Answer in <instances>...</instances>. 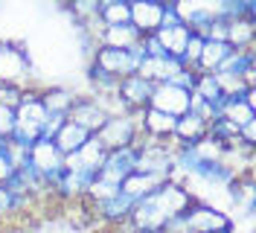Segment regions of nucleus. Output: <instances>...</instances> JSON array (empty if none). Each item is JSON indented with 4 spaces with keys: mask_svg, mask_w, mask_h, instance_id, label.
Segmentation results:
<instances>
[{
    "mask_svg": "<svg viewBox=\"0 0 256 233\" xmlns=\"http://www.w3.org/2000/svg\"><path fill=\"white\" fill-rule=\"evenodd\" d=\"M198 195L190 186H184V181H163L160 186H154L148 195H143L131 210V224L140 233H163V227L172 221L175 216H180Z\"/></svg>",
    "mask_w": 256,
    "mask_h": 233,
    "instance_id": "1",
    "label": "nucleus"
},
{
    "mask_svg": "<svg viewBox=\"0 0 256 233\" xmlns=\"http://www.w3.org/2000/svg\"><path fill=\"white\" fill-rule=\"evenodd\" d=\"M140 114H143V111L114 114V117H108V120L102 123V128L96 131L94 137L99 140L108 152L122 149V146H134L137 137H140Z\"/></svg>",
    "mask_w": 256,
    "mask_h": 233,
    "instance_id": "2",
    "label": "nucleus"
},
{
    "mask_svg": "<svg viewBox=\"0 0 256 233\" xmlns=\"http://www.w3.org/2000/svg\"><path fill=\"white\" fill-rule=\"evenodd\" d=\"M143 62V50L134 47V50H116V47H96L94 56H90V64H96L99 70H105L108 76L114 79H126L134 76L137 67Z\"/></svg>",
    "mask_w": 256,
    "mask_h": 233,
    "instance_id": "3",
    "label": "nucleus"
},
{
    "mask_svg": "<svg viewBox=\"0 0 256 233\" xmlns=\"http://www.w3.org/2000/svg\"><path fill=\"white\" fill-rule=\"evenodd\" d=\"M26 157L32 160V166L41 172L47 189L52 192V186L58 184V178H62V172H64V155L58 152V146H56L52 140H47V137H38L30 146Z\"/></svg>",
    "mask_w": 256,
    "mask_h": 233,
    "instance_id": "4",
    "label": "nucleus"
},
{
    "mask_svg": "<svg viewBox=\"0 0 256 233\" xmlns=\"http://www.w3.org/2000/svg\"><path fill=\"white\" fill-rule=\"evenodd\" d=\"M148 108L154 111H163V114H169V117H180V114H186L190 111V91H184V88H178L172 82H160L152 88V99H148Z\"/></svg>",
    "mask_w": 256,
    "mask_h": 233,
    "instance_id": "5",
    "label": "nucleus"
},
{
    "mask_svg": "<svg viewBox=\"0 0 256 233\" xmlns=\"http://www.w3.org/2000/svg\"><path fill=\"white\" fill-rule=\"evenodd\" d=\"M24 79H30V53L20 44L3 41L0 44V82L24 85Z\"/></svg>",
    "mask_w": 256,
    "mask_h": 233,
    "instance_id": "6",
    "label": "nucleus"
},
{
    "mask_svg": "<svg viewBox=\"0 0 256 233\" xmlns=\"http://www.w3.org/2000/svg\"><path fill=\"white\" fill-rule=\"evenodd\" d=\"M131 172H137V146H122V149H114V152L105 155L99 178L120 186Z\"/></svg>",
    "mask_w": 256,
    "mask_h": 233,
    "instance_id": "7",
    "label": "nucleus"
},
{
    "mask_svg": "<svg viewBox=\"0 0 256 233\" xmlns=\"http://www.w3.org/2000/svg\"><path fill=\"white\" fill-rule=\"evenodd\" d=\"M67 120L76 123V125H82L84 131L96 134V131L102 128V123L108 120V114H105V108L96 102V96H90V93H79L76 102H73V108L67 111Z\"/></svg>",
    "mask_w": 256,
    "mask_h": 233,
    "instance_id": "8",
    "label": "nucleus"
},
{
    "mask_svg": "<svg viewBox=\"0 0 256 233\" xmlns=\"http://www.w3.org/2000/svg\"><path fill=\"white\" fill-rule=\"evenodd\" d=\"M128 24L140 35H154L163 24V0H131Z\"/></svg>",
    "mask_w": 256,
    "mask_h": 233,
    "instance_id": "9",
    "label": "nucleus"
},
{
    "mask_svg": "<svg viewBox=\"0 0 256 233\" xmlns=\"http://www.w3.org/2000/svg\"><path fill=\"white\" fill-rule=\"evenodd\" d=\"M134 198L126 195L122 189L111 195V198H105V201H96L94 204V216L102 221V224H108V227H116V224H122L131 218V210H134Z\"/></svg>",
    "mask_w": 256,
    "mask_h": 233,
    "instance_id": "10",
    "label": "nucleus"
},
{
    "mask_svg": "<svg viewBox=\"0 0 256 233\" xmlns=\"http://www.w3.org/2000/svg\"><path fill=\"white\" fill-rule=\"evenodd\" d=\"M152 82H146L143 76H126L120 79V85H116V96H120V102L126 105L128 111H143L148 108V99H152Z\"/></svg>",
    "mask_w": 256,
    "mask_h": 233,
    "instance_id": "11",
    "label": "nucleus"
},
{
    "mask_svg": "<svg viewBox=\"0 0 256 233\" xmlns=\"http://www.w3.org/2000/svg\"><path fill=\"white\" fill-rule=\"evenodd\" d=\"M218 73L236 76L248 88H256V47H250V50H233L227 56V62L218 67Z\"/></svg>",
    "mask_w": 256,
    "mask_h": 233,
    "instance_id": "12",
    "label": "nucleus"
},
{
    "mask_svg": "<svg viewBox=\"0 0 256 233\" xmlns=\"http://www.w3.org/2000/svg\"><path fill=\"white\" fill-rule=\"evenodd\" d=\"M190 178L192 181H201V184H207V186L227 189V186L239 178V172L233 169V166H227L224 160H201V163L192 169Z\"/></svg>",
    "mask_w": 256,
    "mask_h": 233,
    "instance_id": "13",
    "label": "nucleus"
},
{
    "mask_svg": "<svg viewBox=\"0 0 256 233\" xmlns=\"http://www.w3.org/2000/svg\"><path fill=\"white\" fill-rule=\"evenodd\" d=\"M256 91L244 93V96H224V105H222V114L230 125H236V131H239L244 123H254L256 120Z\"/></svg>",
    "mask_w": 256,
    "mask_h": 233,
    "instance_id": "14",
    "label": "nucleus"
},
{
    "mask_svg": "<svg viewBox=\"0 0 256 233\" xmlns=\"http://www.w3.org/2000/svg\"><path fill=\"white\" fill-rule=\"evenodd\" d=\"M140 134L152 140H172L175 137V117L154 108H143V114H140Z\"/></svg>",
    "mask_w": 256,
    "mask_h": 233,
    "instance_id": "15",
    "label": "nucleus"
},
{
    "mask_svg": "<svg viewBox=\"0 0 256 233\" xmlns=\"http://www.w3.org/2000/svg\"><path fill=\"white\" fill-rule=\"evenodd\" d=\"M143 35L134 30L131 24H116V27H102L99 32V44L102 47H116V50H134L140 47Z\"/></svg>",
    "mask_w": 256,
    "mask_h": 233,
    "instance_id": "16",
    "label": "nucleus"
},
{
    "mask_svg": "<svg viewBox=\"0 0 256 233\" xmlns=\"http://www.w3.org/2000/svg\"><path fill=\"white\" fill-rule=\"evenodd\" d=\"M154 38H158V44L163 47L166 56L180 59V53H184L186 41L192 38V30L186 27V24H172V27H160V30L154 32Z\"/></svg>",
    "mask_w": 256,
    "mask_h": 233,
    "instance_id": "17",
    "label": "nucleus"
},
{
    "mask_svg": "<svg viewBox=\"0 0 256 233\" xmlns=\"http://www.w3.org/2000/svg\"><path fill=\"white\" fill-rule=\"evenodd\" d=\"M201 137H207V123L198 117V114H180L175 120V146H192V143H198Z\"/></svg>",
    "mask_w": 256,
    "mask_h": 233,
    "instance_id": "18",
    "label": "nucleus"
},
{
    "mask_svg": "<svg viewBox=\"0 0 256 233\" xmlns=\"http://www.w3.org/2000/svg\"><path fill=\"white\" fill-rule=\"evenodd\" d=\"M230 53H233V47L227 44V41H210V38H204V47H201V56H198L195 70L198 73H218V67L227 62Z\"/></svg>",
    "mask_w": 256,
    "mask_h": 233,
    "instance_id": "19",
    "label": "nucleus"
},
{
    "mask_svg": "<svg viewBox=\"0 0 256 233\" xmlns=\"http://www.w3.org/2000/svg\"><path fill=\"white\" fill-rule=\"evenodd\" d=\"M224 41L233 50H250L256 47V18H239L227 24V35Z\"/></svg>",
    "mask_w": 256,
    "mask_h": 233,
    "instance_id": "20",
    "label": "nucleus"
},
{
    "mask_svg": "<svg viewBox=\"0 0 256 233\" xmlns=\"http://www.w3.org/2000/svg\"><path fill=\"white\" fill-rule=\"evenodd\" d=\"M90 137H94L90 131H84L82 125H76V123H70V120H67V123L58 128V134L52 137V143L58 146V152H62V155H76V152H79Z\"/></svg>",
    "mask_w": 256,
    "mask_h": 233,
    "instance_id": "21",
    "label": "nucleus"
},
{
    "mask_svg": "<svg viewBox=\"0 0 256 233\" xmlns=\"http://www.w3.org/2000/svg\"><path fill=\"white\" fill-rule=\"evenodd\" d=\"M212 12L224 24L239 21V18H256V0H218L212 3Z\"/></svg>",
    "mask_w": 256,
    "mask_h": 233,
    "instance_id": "22",
    "label": "nucleus"
},
{
    "mask_svg": "<svg viewBox=\"0 0 256 233\" xmlns=\"http://www.w3.org/2000/svg\"><path fill=\"white\" fill-rule=\"evenodd\" d=\"M99 24L102 27H116L128 24L131 18V0H99Z\"/></svg>",
    "mask_w": 256,
    "mask_h": 233,
    "instance_id": "23",
    "label": "nucleus"
},
{
    "mask_svg": "<svg viewBox=\"0 0 256 233\" xmlns=\"http://www.w3.org/2000/svg\"><path fill=\"white\" fill-rule=\"evenodd\" d=\"M76 96L79 93L70 91V88H47V91H41V102H44L47 114H67L73 108Z\"/></svg>",
    "mask_w": 256,
    "mask_h": 233,
    "instance_id": "24",
    "label": "nucleus"
},
{
    "mask_svg": "<svg viewBox=\"0 0 256 233\" xmlns=\"http://www.w3.org/2000/svg\"><path fill=\"white\" fill-rule=\"evenodd\" d=\"M160 184H163V181H160V178H154V175H146V172H131L126 181L120 184V189H122L126 195H131L134 201H140L143 195H148V192H152L154 186H160Z\"/></svg>",
    "mask_w": 256,
    "mask_h": 233,
    "instance_id": "25",
    "label": "nucleus"
},
{
    "mask_svg": "<svg viewBox=\"0 0 256 233\" xmlns=\"http://www.w3.org/2000/svg\"><path fill=\"white\" fill-rule=\"evenodd\" d=\"M32 195H20L9 184H0V218L12 216V213H24L26 207H32Z\"/></svg>",
    "mask_w": 256,
    "mask_h": 233,
    "instance_id": "26",
    "label": "nucleus"
},
{
    "mask_svg": "<svg viewBox=\"0 0 256 233\" xmlns=\"http://www.w3.org/2000/svg\"><path fill=\"white\" fill-rule=\"evenodd\" d=\"M105 155H108V149H105V146H102L96 137H90L79 149V152H76V157H79L82 166H84V169H90V172H96V175H99L102 163H105Z\"/></svg>",
    "mask_w": 256,
    "mask_h": 233,
    "instance_id": "27",
    "label": "nucleus"
},
{
    "mask_svg": "<svg viewBox=\"0 0 256 233\" xmlns=\"http://www.w3.org/2000/svg\"><path fill=\"white\" fill-rule=\"evenodd\" d=\"M26 93V85H15V82H0V105L3 108H18L20 99Z\"/></svg>",
    "mask_w": 256,
    "mask_h": 233,
    "instance_id": "28",
    "label": "nucleus"
},
{
    "mask_svg": "<svg viewBox=\"0 0 256 233\" xmlns=\"http://www.w3.org/2000/svg\"><path fill=\"white\" fill-rule=\"evenodd\" d=\"M70 12L76 18V24H88L99 15V0H79V3H70Z\"/></svg>",
    "mask_w": 256,
    "mask_h": 233,
    "instance_id": "29",
    "label": "nucleus"
},
{
    "mask_svg": "<svg viewBox=\"0 0 256 233\" xmlns=\"http://www.w3.org/2000/svg\"><path fill=\"white\" fill-rule=\"evenodd\" d=\"M64 123H67V114H47V120H44V125H41V137L52 140Z\"/></svg>",
    "mask_w": 256,
    "mask_h": 233,
    "instance_id": "30",
    "label": "nucleus"
},
{
    "mask_svg": "<svg viewBox=\"0 0 256 233\" xmlns=\"http://www.w3.org/2000/svg\"><path fill=\"white\" fill-rule=\"evenodd\" d=\"M12 131H15V108L0 105V140H9Z\"/></svg>",
    "mask_w": 256,
    "mask_h": 233,
    "instance_id": "31",
    "label": "nucleus"
},
{
    "mask_svg": "<svg viewBox=\"0 0 256 233\" xmlns=\"http://www.w3.org/2000/svg\"><path fill=\"white\" fill-rule=\"evenodd\" d=\"M108 230H111V233H140L137 227H134V224H131V221H122V224H116V227H108Z\"/></svg>",
    "mask_w": 256,
    "mask_h": 233,
    "instance_id": "32",
    "label": "nucleus"
}]
</instances>
